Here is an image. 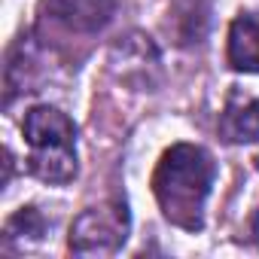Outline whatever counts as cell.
Masks as SVG:
<instances>
[{"label": "cell", "mask_w": 259, "mask_h": 259, "mask_svg": "<svg viewBox=\"0 0 259 259\" xmlns=\"http://www.w3.org/2000/svg\"><path fill=\"white\" fill-rule=\"evenodd\" d=\"M256 241H259V213H256Z\"/></svg>", "instance_id": "52a82bcc"}, {"label": "cell", "mask_w": 259, "mask_h": 259, "mask_svg": "<svg viewBox=\"0 0 259 259\" xmlns=\"http://www.w3.org/2000/svg\"><path fill=\"white\" fill-rule=\"evenodd\" d=\"M229 64L241 73H259V16H238L229 28Z\"/></svg>", "instance_id": "277c9868"}, {"label": "cell", "mask_w": 259, "mask_h": 259, "mask_svg": "<svg viewBox=\"0 0 259 259\" xmlns=\"http://www.w3.org/2000/svg\"><path fill=\"white\" fill-rule=\"evenodd\" d=\"M128 232V210L122 201L85 210L70 229V250L79 256H110L122 247Z\"/></svg>", "instance_id": "3957f363"}, {"label": "cell", "mask_w": 259, "mask_h": 259, "mask_svg": "<svg viewBox=\"0 0 259 259\" xmlns=\"http://www.w3.org/2000/svg\"><path fill=\"white\" fill-rule=\"evenodd\" d=\"M31 174L43 183H70L76 177V125L55 107H34L25 116Z\"/></svg>", "instance_id": "7a4b0ae2"}, {"label": "cell", "mask_w": 259, "mask_h": 259, "mask_svg": "<svg viewBox=\"0 0 259 259\" xmlns=\"http://www.w3.org/2000/svg\"><path fill=\"white\" fill-rule=\"evenodd\" d=\"M213 177L217 165L207 150L192 144H177L162 156L153 174V192L159 198V207L174 226L198 232L204 226V201L210 195Z\"/></svg>", "instance_id": "6da1fadb"}, {"label": "cell", "mask_w": 259, "mask_h": 259, "mask_svg": "<svg viewBox=\"0 0 259 259\" xmlns=\"http://www.w3.org/2000/svg\"><path fill=\"white\" fill-rule=\"evenodd\" d=\"M223 138L229 144H259V101H244L241 107L229 104V110L223 113Z\"/></svg>", "instance_id": "8992f818"}, {"label": "cell", "mask_w": 259, "mask_h": 259, "mask_svg": "<svg viewBox=\"0 0 259 259\" xmlns=\"http://www.w3.org/2000/svg\"><path fill=\"white\" fill-rule=\"evenodd\" d=\"M55 16L76 31H95L110 22L113 0H52Z\"/></svg>", "instance_id": "5b68a950"}]
</instances>
